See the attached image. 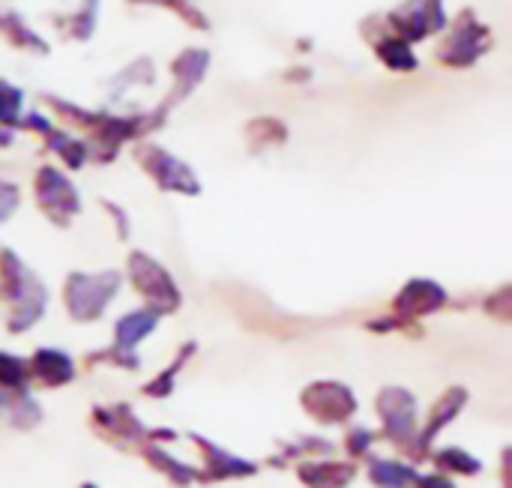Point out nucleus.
Listing matches in <instances>:
<instances>
[{"mask_svg": "<svg viewBox=\"0 0 512 488\" xmlns=\"http://www.w3.org/2000/svg\"><path fill=\"white\" fill-rule=\"evenodd\" d=\"M21 90L9 81H0V123H15L18 126V117H21Z\"/></svg>", "mask_w": 512, "mask_h": 488, "instance_id": "nucleus-25", "label": "nucleus"}, {"mask_svg": "<svg viewBox=\"0 0 512 488\" xmlns=\"http://www.w3.org/2000/svg\"><path fill=\"white\" fill-rule=\"evenodd\" d=\"M300 480L309 488H345L354 480L351 465H300Z\"/></svg>", "mask_w": 512, "mask_h": 488, "instance_id": "nucleus-17", "label": "nucleus"}, {"mask_svg": "<svg viewBox=\"0 0 512 488\" xmlns=\"http://www.w3.org/2000/svg\"><path fill=\"white\" fill-rule=\"evenodd\" d=\"M33 192H36L39 210L57 225H69L81 213V198H78L72 180L63 171H57L54 165H42L36 171Z\"/></svg>", "mask_w": 512, "mask_h": 488, "instance_id": "nucleus-6", "label": "nucleus"}, {"mask_svg": "<svg viewBox=\"0 0 512 488\" xmlns=\"http://www.w3.org/2000/svg\"><path fill=\"white\" fill-rule=\"evenodd\" d=\"M129 279L156 315H168L180 306V288L174 285L168 270L150 255L144 252L129 255Z\"/></svg>", "mask_w": 512, "mask_h": 488, "instance_id": "nucleus-5", "label": "nucleus"}, {"mask_svg": "<svg viewBox=\"0 0 512 488\" xmlns=\"http://www.w3.org/2000/svg\"><path fill=\"white\" fill-rule=\"evenodd\" d=\"M372 483L381 488H405L417 483V474L405 465H393V462H372L369 465Z\"/></svg>", "mask_w": 512, "mask_h": 488, "instance_id": "nucleus-22", "label": "nucleus"}, {"mask_svg": "<svg viewBox=\"0 0 512 488\" xmlns=\"http://www.w3.org/2000/svg\"><path fill=\"white\" fill-rule=\"evenodd\" d=\"M303 408L321 423H342L357 411V402L348 387L324 381V384H312L303 393Z\"/></svg>", "mask_w": 512, "mask_h": 488, "instance_id": "nucleus-9", "label": "nucleus"}, {"mask_svg": "<svg viewBox=\"0 0 512 488\" xmlns=\"http://www.w3.org/2000/svg\"><path fill=\"white\" fill-rule=\"evenodd\" d=\"M375 54L393 72H414L417 63H420L417 54H414V48H411V42H405L399 36H390V33L381 36V39H375Z\"/></svg>", "mask_w": 512, "mask_h": 488, "instance_id": "nucleus-15", "label": "nucleus"}, {"mask_svg": "<svg viewBox=\"0 0 512 488\" xmlns=\"http://www.w3.org/2000/svg\"><path fill=\"white\" fill-rule=\"evenodd\" d=\"M156 312L153 309H138V312H129L117 321V348L114 351H132L147 333L156 330Z\"/></svg>", "mask_w": 512, "mask_h": 488, "instance_id": "nucleus-13", "label": "nucleus"}, {"mask_svg": "<svg viewBox=\"0 0 512 488\" xmlns=\"http://www.w3.org/2000/svg\"><path fill=\"white\" fill-rule=\"evenodd\" d=\"M18 207V186L15 183H0V222L9 219Z\"/></svg>", "mask_w": 512, "mask_h": 488, "instance_id": "nucleus-30", "label": "nucleus"}, {"mask_svg": "<svg viewBox=\"0 0 512 488\" xmlns=\"http://www.w3.org/2000/svg\"><path fill=\"white\" fill-rule=\"evenodd\" d=\"M465 402H468V393L465 390H450L438 405H435V411H432V420H429V426H426V432L420 435V447H429L432 444V438L465 408Z\"/></svg>", "mask_w": 512, "mask_h": 488, "instance_id": "nucleus-18", "label": "nucleus"}, {"mask_svg": "<svg viewBox=\"0 0 512 488\" xmlns=\"http://www.w3.org/2000/svg\"><path fill=\"white\" fill-rule=\"evenodd\" d=\"M492 48V30L471 12H459V18L453 21L447 39L438 45V60L453 66V69H468L474 66L486 51Z\"/></svg>", "mask_w": 512, "mask_h": 488, "instance_id": "nucleus-2", "label": "nucleus"}, {"mask_svg": "<svg viewBox=\"0 0 512 488\" xmlns=\"http://www.w3.org/2000/svg\"><path fill=\"white\" fill-rule=\"evenodd\" d=\"M30 369H33V375H36L39 381H45V384H51V387H54V384H66V381H72V375H75L72 360H69L63 351H54V348L36 351Z\"/></svg>", "mask_w": 512, "mask_h": 488, "instance_id": "nucleus-14", "label": "nucleus"}, {"mask_svg": "<svg viewBox=\"0 0 512 488\" xmlns=\"http://www.w3.org/2000/svg\"><path fill=\"white\" fill-rule=\"evenodd\" d=\"M96 15H99V0H84V6H78V12L72 18H63L66 36L87 39L96 27Z\"/></svg>", "mask_w": 512, "mask_h": 488, "instance_id": "nucleus-23", "label": "nucleus"}, {"mask_svg": "<svg viewBox=\"0 0 512 488\" xmlns=\"http://www.w3.org/2000/svg\"><path fill=\"white\" fill-rule=\"evenodd\" d=\"M198 441V447L207 453V459H210V471H213V477H249V474H255V465H249V462H243V459H234V456H228L225 450H219V447H213L210 441H201V438H195Z\"/></svg>", "mask_w": 512, "mask_h": 488, "instance_id": "nucleus-20", "label": "nucleus"}, {"mask_svg": "<svg viewBox=\"0 0 512 488\" xmlns=\"http://www.w3.org/2000/svg\"><path fill=\"white\" fill-rule=\"evenodd\" d=\"M0 36H3L9 45L21 48V51L48 54L45 39H42V36H36V33L21 21V15H18V12H0Z\"/></svg>", "mask_w": 512, "mask_h": 488, "instance_id": "nucleus-16", "label": "nucleus"}, {"mask_svg": "<svg viewBox=\"0 0 512 488\" xmlns=\"http://www.w3.org/2000/svg\"><path fill=\"white\" fill-rule=\"evenodd\" d=\"M192 348H195V345H186V348H183V354H180V357H177V360L168 366V372H165L159 381L147 384V393H153V396H159V399H162V396H168V393H171V384H174V378H177V375H180V369H183V363L192 357Z\"/></svg>", "mask_w": 512, "mask_h": 488, "instance_id": "nucleus-27", "label": "nucleus"}, {"mask_svg": "<svg viewBox=\"0 0 512 488\" xmlns=\"http://www.w3.org/2000/svg\"><path fill=\"white\" fill-rule=\"evenodd\" d=\"M417 486L420 488H456L450 480H444L441 474H435V477H417Z\"/></svg>", "mask_w": 512, "mask_h": 488, "instance_id": "nucleus-31", "label": "nucleus"}, {"mask_svg": "<svg viewBox=\"0 0 512 488\" xmlns=\"http://www.w3.org/2000/svg\"><path fill=\"white\" fill-rule=\"evenodd\" d=\"M96 417H99V423L108 429V432H114V435H120V438H141L144 435V429L138 426V420L132 417V411L126 408V405H117V408H105V411H96Z\"/></svg>", "mask_w": 512, "mask_h": 488, "instance_id": "nucleus-21", "label": "nucleus"}, {"mask_svg": "<svg viewBox=\"0 0 512 488\" xmlns=\"http://www.w3.org/2000/svg\"><path fill=\"white\" fill-rule=\"evenodd\" d=\"M45 138H48V150H54L66 168H81V165L87 162V156H90L87 141H81V138H75V135H66V132H60V129H51Z\"/></svg>", "mask_w": 512, "mask_h": 488, "instance_id": "nucleus-19", "label": "nucleus"}, {"mask_svg": "<svg viewBox=\"0 0 512 488\" xmlns=\"http://www.w3.org/2000/svg\"><path fill=\"white\" fill-rule=\"evenodd\" d=\"M105 204V210H111V216L117 219V225H120V234L126 237V231H129V222H126V216H123V210L120 207H114L111 201H102Z\"/></svg>", "mask_w": 512, "mask_h": 488, "instance_id": "nucleus-33", "label": "nucleus"}, {"mask_svg": "<svg viewBox=\"0 0 512 488\" xmlns=\"http://www.w3.org/2000/svg\"><path fill=\"white\" fill-rule=\"evenodd\" d=\"M0 285L6 291V297L12 300V321H9V327L15 333L27 330L42 315V309H45V297L48 294H45L42 282L18 261L15 252L3 249V255H0Z\"/></svg>", "mask_w": 512, "mask_h": 488, "instance_id": "nucleus-1", "label": "nucleus"}, {"mask_svg": "<svg viewBox=\"0 0 512 488\" xmlns=\"http://www.w3.org/2000/svg\"><path fill=\"white\" fill-rule=\"evenodd\" d=\"M369 441H372V435H369L366 429H360V432H354V438H351V453H363Z\"/></svg>", "mask_w": 512, "mask_h": 488, "instance_id": "nucleus-32", "label": "nucleus"}, {"mask_svg": "<svg viewBox=\"0 0 512 488\" xmlns=\"http://www.w3.org/2000/svg\"><path fill=\"white\" fill-rule=\"evenodd\" d=\"M147 459H150L153 465H162V471L171 474V480L180 483V486H189V483L195 480V471H189L186 465L174 462V459H171L168 453H162V450H147Z\"/></svg>", "mask_w": 512, "mask_h": 488, "instance_id": "nucleus-26", "label": "nucleus"}, {"mask_svg": "<svg viewBox=\"0 0 512 488\" xmlns=\"http://www.w3.org/2000/svg\"><path fill=\"white\" fill-rule=\"evenodd\" d=\"M438 465L447 468V471H459V474H477V471H480V462L471 459V456L462 453V450H447V453H441V456H438Z\"/></svg>", "mask_w": 512, "mask_h": 488, "instance_id": "nucleus-28", "label": "nucleus"}, {"mask_svg": "<svg viewBox=\"0 0 512 488\" xmlns=\"http://www.w3.org/2000/svg\"><path fill=\"white\" fill-rule=\"evenodd\" d=\"M132 3H156V6H165V9H171L174 15H180L189 27H195V30H210L207 15H204L192 0H132Z\"/></svg>", "mask_w": 512, "mask_h": 488, "instance_id": "nucleus-24", "label": "nucleus"}, {"mask_svg": "<svg viewBox=\"0 0 512 488\" xmlns=\"http://www.w3.org/2000/svg\"><path fill=\"white\" fill-rule=\"evenodd\" d=\"M84 488H93V486H84Z\"/></svg>", "mask_w": 512, "mask_h": 488, "instance_id": "nucleus-34", "label": "nucleus"}, {"mask_svg": "<svg viewBox=\"0 0 512 488\" xmlns=\"http://www.w3.org/2000/svg\"><path fill=\"white\" fill-rule=\"evenodd\" d=\"M387 27H390V36H399L405 42L426 39L438 33L441 27H447L444 3L441 0H405L399 9L387 15Z\"/></svg>", "mask_w": 512, "mask_h": 488, "instance_id": "nucleus-7", "label": "nucleus"}, {"mask_svg": "<svg viewBox=\"0 0 512 488\" xmlns=\"http://www.w3.org/2000/svg\"><path fill=\"white\" fill-rule=\"evenodd\" d=\"M378 411L387 423V432L399 441H408L417 426V399L408 390L390 387L378 399Z\"/></svg>", "mask_w": 512, "mask_h": 488, "instance_id": "nucleus-10", "label": "nucleus"}, {"mask_svg": "<svg viewBox=\"0 0 512 488\" xmlns=\"http://www.w3.org/2000/svg\"><path fill=\"white\" fill-rule=\"evenodd\" d=\"M447 300V291L432 282V279H411L402 294L396 297V309L408 318H417V315H429L435 309H441Z\"/></svg>", "mask_w": 512, "mask_h": 488, "instance_id": "nucleus-11", "label": "nucleus"}, {"mask_svg": "<svg viewBox=\"0 0 512 488\" xmlns=\"http://www.w3.org/2000/svg\"><path fill=\"white\" fill-rule=\"evenodd\" d=\"M207 66H210V51H207V48H186V51H180V54L174 57V63H171L174 87H171V93L165 96V102H162L156 111L165 117L174 105H180V102L204 81Z\"/></svg>", "mask_w": 512, "mask_h": 488, "instance_id": "nucleus-8", "label": "nucleus"}, {"mask_svg": "<svg viewBox=\"0 0 512 488\" xmlns=\"http://www.w3.org/2000/svg\"><path fill=\"white\" fill-rule=\"evenodd\" d=\"M27 372H24V363L9 357V354H0V384L9 387V390H18L24 384Z\"/></svg>", "mask_w": 512, "mask_h": 488, "instance_id": "nucleus-29", "label": "nucleus"}, {"mask_svg": "<svg viewBox=\"0 0 512 488\" xmlns=\"http://www.w3.org/2000/svg\"><path fill=\"white\" fill-rule=\"evenodd\" d=\"M288 141V126L279 117H255L246 123V144L252 153L282 147Z\"/></svg>", "mask_w": 512, "mask_h": 488, "instance_id": "nucleus-12", "label": "nucleus"}, {"mask_svg": "<svg viewBox=\"0 0 512 488\" xmlns=\"http://www.w3.org/2000/svg\"><path fill=\"white\" fill-rule=\"evenodd\" d=\"M120 288L117 273H72L66 279V306L75 321H96Z\"/></svg>", "mask_w": 512, "mask_h": 488, "instance_id": "nucleus-4", "label": "nucleus"}, {"mask_svg": "<svg viewBox=\"0 0 512 488\" xmlns=\"http://www.w3.org/2000/svg\"><path fill=\"white\" fill-rule=\"evenodd\" d=\"M135 162L162 192H180V195L201 192V180L195 177V171L159 144H138Z\"/></svg>", "mask_w": 512, "mask_h": 488, "instance_id": "nucleus-3", "label": "nucleus"}]
</instances>
